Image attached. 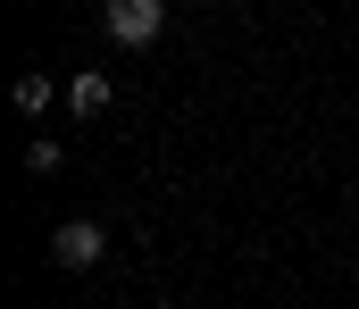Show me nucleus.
I'll return each mask as SVG.
<instances>
[{
  "mask_svg": "<svg viewBox=\"0 0 359 309\" xmlns=\"http://www.w3.org/2000/svg\"><path fill=\"white\" fill-rule=\"evenodd\" d=\"M59 167H67V151H59L50 134H34V142H25V176H59Z\"/></svg>",
  "mask_w": 359,
  "mask_h": 309,
  "instance_id": "5",
  "label": "nucleus"
},
{
  "mask_svg": "<svg viewBox=\"0 0 359 309\" xmlns=\"http://www.w3.org/2000/svg\"><path fill=\"white\" fill-rule=\"evenodd\" d=\"M8 101H17V117H50V76H42V67H25V76L8 84Z\"/></svg>",
  "mask_w": 359,
  "mask_h": 309,
  "instance_id": "4",
  "label": "nucleus"
},
{
  "mask_svg": "<svg viewBox=\"0 0 359 309\" xmlns=\"http://www.w3.org/2000/svg\"><path fill=\"white\" fill-rule=\"evenodd\" d=\"M109 101H117V84H109L100 67H76V76H67V109H76V117H109Z\"/></svg>",
  "mask_w": 359,
  "mask_h": 309,
  "instance_id": "3",
  "label": "nucleus"
},
{
  "mask_svg": "<svg viewBox=\"0 0 359 309\" xmlns=\"http://www.w3.org/2000/svg\"><path fill=\"white\" fill-rule=\"evenodd\" d=\"M50 259L76 268V276L100 268V259H109V226H100V217H67V226H50Z\"/></svg>",
  "mask_w": 359,
  "mask_h": 309,
  "instance_id": "2",
  "label": "nucleus"
},
{
  "mask_svg": "<svg viewBox=\"0 0 359 309\" xmlns=\"http://www.w3.org/2000/svg\"><path fill=\"white\" fill-rule=\"evenodd\" d=\"M100 34L126 42V50H151V42L168 34V0H109V8H100Z\"/></svg>",
  "mask_w": 359,
  "mask_h": 309,
  "instance_id": "1",
  "label": "nucleus"
}]
</instances>
